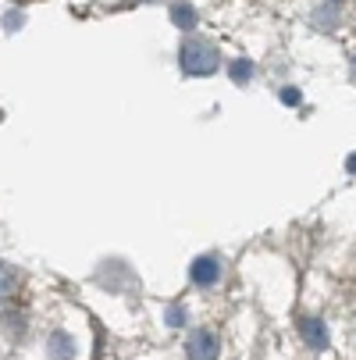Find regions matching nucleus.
<instances>
[{
    "label": "nucleus",
    "mask_w": 356,
    "mask_h": 360,
    "mask_svg": "<svg viewBox=\"0 0 356 360\" xmlns=\"http://www.w3.org/2000/svg\"><path fill=\"white\" fill-rule=\"evenodd\" d=\"M182 68H185V75H211L218 68V50L203 39H185L182 43Z\"/></svg>",
    "instance_id": "f257e3e1"
},
{
    "label": "nucleus",
    "mask_w": 356,
    "mask_h": 360,
    "mask_svg": "<svg viewBox=\"0 0 356 360\" xmlns=\"http://www.w3.org/2000/svg\"><path fill=\"white\" fill-rule=\"evenodd\" d=\"M218 349H221V342H218V335L207 332V328H196V332L189 335V356H192V360H214Z\"/></svg>",
    "instance_id": "f03ea898"
},
{
    "label": "nucleus",
    "mask_w": 356,
    "mask_h": 360,
    "mask_svg": "<svg viewBox=\"0 0 356 360\" xmlns=\"http://www.w3.org/2000/svg\"><path fill=\"white\" fill-rule=\"evenodd\" d=\"M192 282L196 285H214L218 275H221V264L214 261V257H199V261H192Z\"/></svg>",
    "instance_id": "7ed1b4c3"
},
{
    "label": "nucleus",
    "mask_w": 356,
    "mask_h": 360,
    "mask_svg": "<svg viewBox=\"0 0 356 360\" xmlns=\"http://www.w3.org/2000/svg\"><path fill=\"white\" fill-rule=\"evenodd\" d=\"M299 332H303V339H307V346H314V349H324L328 346V332H324V325L317 318H303L299 321Z\"/></svg>",
    "instance_id": "20e7f679"
},
{
    "label": "nucleus",
    "mask_w": 356,
    "mask_h": 360,
    "mask_svg": "<svg viewBox=\"0 0 356 360\" xmlns=\"http://www.w3.org/2000/svg\"><path fill=\"white\" fill-rule=\"evenodd\" d=\"M50 349H54L58 360H72V353H75V346H72V339H68L65 332H54V335H50Z\"/></svg>",
    "instance_id": "39448f33"
},
{
    "label": "nucleus",
    "mask_w": 356,
    "mask_h": 360,
    "mask_svg": "<svg viewBox=\"0 0 356 360\" xmlns=\"http://www.w3.org/2000/svg\"><path fill=\"white\" fill-rule=\"evenodd\" d=\"M171 22H175L178 29H192V25H196V11H192L189 4H175V8H171Z\"/></svg>",
    "instance_id": "423d86ee"
},
{
    "label": "nucleus",
    "mask_w": 356,
    "mask_h": 360,
    "mask_svg": "<svg viewBox=\"0 0 356 360\" xmlns=\"http://www.w3.org/2000/svg\"><path fill=\"white\" fill-rule=\"evenodd\" d=\"M249 75H253V65H249V61H235V65H232V79H235V82H246Z\"/></svg>",
    "instance_id": "0eeeda50"
},
{
    "label": "nucleus",
    "mask_w": 356,
    "mask_h": 360,
    "mask_svg": "<svg viewBox=\"0 0 356 360\" xmlns=\"http://www.w3.org/2000/svg\"><path fill=\"white\" fill-rule=\"evenodd\" d=\"M282 100H285V104H289V108H296V104H299V89H296V86H289V89H282Z\"/></svg>",
    "instance_id": "6e6552de"
},
{
    "label": "nucleus",
    "mask_w": 356,
    "mask_h": 360,
    "mask_svg": "<svg viewBox=\"0 0 356 360\" xmlns=\"http://www.w3.org/2000/svg\"><path fill=\"white\" fill-rule=\"evenodd\" d=\"M11 285H15V275H11V271H4V268H0V292H8Z\"/></svg>",
    "instance_id": "1a4fd4ad"
},
{
    "label": "nucleus",
    "mask_w": 356,
    "mask_h": 360,
    "mask_svg": "<svg viewBox=\"0 0 356 360\" xmlns=\"http://www.w3.org/2000/svg\"><path fill=\"white\" fill-rule=\"evenodd\" d=\"M345 168H349V172H352V175H356V153H352V158H349V161H345Z\"/></svg>",
    "instance_id": "9d476101"
},
{
    "label": "nucleus",
    "mask_w": 356,
    "mask_h": 360,
    "mask_svg": "<svg viewBox=\"0 0 356 360\" xmlns=\"http://www.w3.org/2000/svg\"><path fill=\"white\" fill-rule=\"evenodd\" d=\"M352 72H356V61H352Z\"/></svg>",
    "instance_id": "9b49d317"
}]
</instances>
